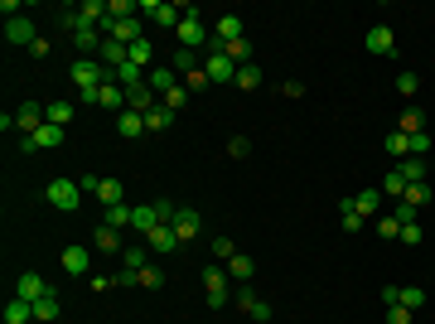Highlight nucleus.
Instances as JSON below:
<instances>
[{
    "instance_id": "obj_1",
    "label": "nucleus",
    "mask_w": 435,
    "mask_h": 324,
    "mask_svg": "<svg viewBox=\"0 0 435 324\" xmlns=\"http://www.w3.org/2000/svg\"><path fill=\"white\" fill-rule=\"evenodd\" d=\"M179 10H184V20H179V29H174V34H179V49H193V54L208 49L213 34H208V25L198 20V5H179Z\"/></svg>"
},
{
    "instance_id": "obj_2",
    "label": "nucleus",
    "mask_w": 435,
    "mask_h": 324,
    "mask_svg": "<svg viewBox=\"0 0 435 324\" xmlns=\"http://www.w3.org/2000/svg\"><path fill=\"white\" fill-rule=\"evenodd\" d=\"M44 199H49V208H58V213H78L87 194L78 189V179H49V189H44Z\"/></svg>"
},
{
    "instance_id": "obj_3",
    "label": "nucleus",
    "mask_w": 435,
    "mask_h": 324,
    "mask_svg": "<svg viewBox=\"0 0 435 324\" xmlns=\"http://www.w3.org/2000/svg\"><path fill=\"white\" fill-rule=\"evenodd\" d=\"M140 15H150L160 29H179V20H184V10L169 0H140Z\"/></svg>"
},
{
    "instance_id": "obj_4",
    "label": "nucleus",
    "mask_w": 435,
    "mask_h": 324,
    "mask_svg": "<svg viewBox=\"0 0 435 324\" xmlns=\"http://www.w3.org/2000/svg\"><path fill=\"white\" fill-rule=\"evenodd\" d=\"M232 300H237V310H242L247 320H256V324H266V320H271V305L256 296L252 286H237V296H232Z\"/></svg>"
},
{
    "instance_id": "obj_5",
    "label": "nucleus",
    "mask_w": 435,
    "mask_h": 324,
    "mask_svg": "<svg viewBox=\"0 0 435 324\" xmlns=\"http://www.w3.org/2000/svg\"><path fill=\"white\" fill-rule=\"evenodd\" d=\"M44 121H49V116H44V102H20V107H15V131L20 135H34Z\"/></svg>"
},
{
    "instance_id": "obj_6",
    "label": "nucleus",
    "mask_w": 435,
    "mask_h": 324,
    "mask_svg": "<svg viewBox=\"0 0 435 324\" xmlns=\"http://www.w3.org/2000/svg\"><path fill=\"white\" fill-rule=\"evenodd\" d=\"M5 39H10V44H20V49H29V44L39 39V29H34L29 15H15V20H5Z\"/></svg>"
},
{
    "instance_id": "obj_7",
    "label": "nucleus",
    "mask_w": 435,
    "mask_h": 324,
    "mask_svg": "<svg viewBox=\"0 0 435 324\" xmlns=\"http://www.w3.org/2000/svg\"><path fill=\"white\" fill-rule=\"evenodd\" d=\"M15 296H20V300H29V305H34V300L54 296V291H49V286H44V276H39V271H25V276H20V281H15Z\"/></svg>"
},
{
    "instance_id": "obj_8",
    "label": "nucleus",
    "mask_w": 435,
    "mask_h": 324,
    "mask_svg": "<svg viewBox=\"0 0 435 324\" xmlns=\"http://www.w3.org/2000/svg\"><path fill=\"white\" fill-rule=\"evenodd\" d=\"M145 82H150V92H155V97L174 92V87H184V78H179V73H174L169 63H164V68H150V73H145Z\"/></svg>"
},
{
    "instance_id": "obj_9",
    "label": "nucleus",
    "mask_w": 435,
    "mask_h": 324,
    "mask_svg": "<svg viewBox=\"0 0 435 324\" xmlns=\"http://www.w3.org/2000/svg\"><path fill=\"white\" fill-rule=\"evenodd\" d=\"M145 247H150V252H160V257H164V252H179L184 242H179V233H174L169 223H160V228H150V238H145Z\"/></svg>"
},
{
    "instance_id": "obj_10",
    "label": "nucleus",
    "mask_w": 435,
    "mask_h": 324,
    "mask_svg": "<svg viewBox=\"0 0 435 324\" xmlns=\"http://www.w3.org/2000/svg\"><path fill=\"white\" fill-rule=\"evenodd\" d=\"M97 107H107V111H116V116H121V111H126V87H121L116 78L102 82V92H97Z\"/></svg>"
},
{
    "instance_id": "obj_11",
    "label": "nucleus",
    "mask_w": 435,
    "mask_h": 324,
    "mask_svg": "<svg viewBox=\"0 0 435 324\" xmlns=\"http://www.w3.org/2000/svg\"><path fill=\"white\" fill-rule=\"evenodd\" d=\"M174 233H179V242H193L198 238V208H174V223H169Z\"/></svg>"
},
{
    "instance_id": "obj_12",
    "label": "nucleus",
    "mask_w": 435,
    "mask_h": 324,
    "mask_svg": "<svg viewBox=\"0 0 435 324\" xmlns=\"http://www.w3.org/2000/svg\"><path fill=\"white\" fill-rule=\"evenodd\" d=\"M203 73H208V82H232V78H237V63H232V58H222V54H208Z\"/></svg>"
},
{
    "instance_id": "obj_13",
    "label": "nucleus",
    "mask_w": 435,
    "mask_h": 324,
    "mask_svg": "<svg viewBox=\"0 0 435 324\" xmlns=\"http://www.w3.org/2000/svg\"><path fill=\"white\" fill-rule=\"evenodd\" d=\"M368 54H397V34L387 25H373L368 29Z\"/></svg>"
},
{
    "instance_id": "obj_14",
    "label": "nucleus",
    "mask_w": 435,
    "mask_h": 324,
    "mask_svg": "<svg viewBox=\"0 0 435 324\" xmlns=\"http://www.w3.org/2000/svg\"><path fill=\"white\" fill-rule=\"evenodd\" d=\"M150 107H160V97L150 92V82H140V87H131V92H126V111H140V116H145Z\"/></svg>"
},
{
    "instance_id": "obj_15",
    "label": "nucleus",
    "mask_w": 435,
    "mask_h": 324,
    "mask_svg": "<svg viewBox=\"0 0 435 324\" xmlns=\"http://www.w3.org/2000/svg\"><path fill=\"white\" fill-rule=\"evenodd\" d=\"M131 228H136L140 238H150V228H160V203H140L136 213H131Z\"/></svg>"
},
{
    "instance_id": "obj_16",
    "label": "nucleus",
    "mask_w": 435,
    "mask_h": 324,
    "mask_svg": "<svg viewBox=\"0 0 435 324\" xmlns=\"http://www.w3.org/2000/svg\"><path fill=\"white\" fill-rule=\"evenodd\" d=\"M73 44H78L82 54H102V44H107V39H102V29L78 25V29H73Z\"/></svg>"
},
{
    "instance_id": "obj_17",
    "label": "nucleus",
    "mask_w": 435,
    "mask_h": 324,
    "mask_svg": "<svg viewBox=\"0 0 435 324\" xmlns=\"http://www.w3.org/2000/svg\"><path fill=\"white\" fill-rule=\"evenodd\" d=\"M227 276H232V281H237V286H247V281H252V276H256V262H252V257H247V252H237V257H232V262H227Z\"/></svg>"
},
{
    "instance_id": "obj_18",
    "label": "nucleus",
    "mask_w": 435,
    "mask_h": 324,
    "mask_svg": "<svg viewBox=\"0 0 435 324\" xmlns=\"http://www.w3.org/2000/svg\"><path fill=\"white\" fill-rule=\"evenodd\" d=\"M116 131L126 135V140H136V135H145V116H140V111H121V116H116Z\"/></svg>"
},
{
    "instance_id": "obj_19",
    "label": "nucleus",
    "mask_w": 435,
    "mask_h": 324,
    "mask_svg": "<svg viewBox=\"0 0 435 324\" xmlns=\"http://www.w3.org/2000/svg\"><path fill=\"white\" fill-rule=\"evenodd\" d=\"M34 145H39V150H58V145H63V126H54V121H44V126L34 131Z\"/></svg>"
},
{
    "instance_id": "obj_20",
    "label": "nucleus",
    "mask_w": 435,
    "mask_h": 324,
    "mask_svg": "<svg viewBox=\"0 0 435 324\" xmlns=\"http://www.w3.org/2000/svg\"><path fill=\"white\" fill-rule=\"evenodd\" d=\"M63 271L68 276H87V247H63Z\"/></svg>"
},
{
    "instance_id": "obj_21",
    "label": "nucleus",
    "mask_w": 435,
    "mask_h": 324,
    "mask_svg": "<svg viewBox=\"0 0 435 324\" xmlns=\"http://www.w3.org/2000/svg\"><path fill=\"white\" fill-rule=\"evenodd\" d=\"M97 63H102V68H111V73H116V68L126 63V44H116V39H107V44H102V54H97Z\"/></svg>"
},
{
    "instance_id": "obj_22",
    "label": "nucleus",
    "mask_w": 435,
    "mask_h": 324,
    "mask_svg": "<svg viewBox=\"0 0 435 324\" xmlns=\"http://www.w3.org/2000/svg\"><path fill=\"white\" fill-rule=\"evenodd\" d=\"M397 169H402V179H407V184H426V160H421V155L397 160Z\"/></svg>"
},
{
    "instance_id": "obj_23",
    "label": "nucleus",
    "mask_w": 435,
    "mask_h": 324,
    "mask_svg": "<svg viewBox=\"0 0 435 324\" xmlns=\"http://www.w3.org/2000/svg\"><path fill=\"white\" fill-rule=\"evenodd\" d=\"M169 126H174V111L164 107V102L145 111V131H169Z\"/></svg>"
},
{
    "instance_id": "obj_24",
    "label": "nucleus",
    "mask_w": 435,
    "mask_h": 324,
    "mask_svg": "<svg viewBox=\"0 0 435 324\" xmlns=\"http://www.w3.org/2000/svg\"><path fill=\"white\" fill-rule=\"evenodd\" d=\"M92 242H97V252H126V247H121V233H116V228H107V223L92 233Z\"/></svg>"
},
{
    "instance_id": "obj_25",
    "label": "nucleus",
    "mask_w": 435,
    "mask_h": 324,
    "mask_svg": "<svg viewBox=\"0 0 435 324\" xmlns=\"http://www.w3.org/2000/svg\"><path fill=\"white\" fill-rule=\"evenodd\" d=\"M232 87H237V92H256V87H261V68H256V63H247V68H237V78H232Z\"/></svg>"
},
{
    "instance_id": "obj_26",
    "label": "nucleus",
    "mask_w": 435,
    "mask_h": 324,
    "mask_svg": "<svg viewBox=\"0 0 435 324\" xmlns=\"http://www.w3.org/2000/svg\"><path fill=\"white\" fill-rule=\"evenodd\" d=\"M34 320V305H29V300H10V305H5V324H29Z\"/></svg>"
},
{
    "instance_id": "obj_27",
    "label": "nucleus",
    "mask_w": 435,
    "mask_h": 324,
    "mask_svg": "<svg viewBox=\"0 0 435 324\" xmlns=\"http://www.w3.org/2000/svg\"><path fill=\"white\" fill-rule=\"evenodd\" d=\"M382 145H387V155H392V160H407V155H411V135L407 131H392Z\"/></svg>"
},
{
    "instance_id": "obj_28",
    "label": "nucleus",
    "mask_w": 435,
    "mask_h": 324,
    "mask_svg": "<svg viewBox=\"0 0 435 324\" xmlns=\"http://www.w3.org/2000/svg\"><path fill=\"white\" fill-rule=\"evenodd\" d=\"M169 68H174V73H179V78H189L193 68H203V63H198V54H193V49H179V54L169 58Z\"/></svg>"
},
{
    "instance_id": "obj_29",
    "label": "nucleus",
    "mask_w": 435,
    "mask_h": 324,
    "mask_svg": "<svg viewBox=\"0 0 435 324\" xmlns=\"http://www.w3.org/2000/svg\"><path fill=\"white\" fill-rule=\"evenodd\" d=\"M111 78H116L121 87H126V92H131V87H140V82H145V68H136V63H121Z\"/></svg>"
},
{
    "instance_id": "obj_30",
    "label": "nucleus",
    "mask_w": 435,
    "mask_h": 324,
    "mask_svg": "<svg viewBox=\"0 0 435 324\" xmlns=\"http://www.w3.org/2000/svg\"><path fill=\"white\" fill-rule=\"evenodd\" d=\"M44 116H49L54 126H68V121H73V102H63V97H54V102L44 107Z\"/></svg>"
},
{
    "instance_id": "obj_31",
    "label": "nucleus",
    "mask_w": 435,
    "mask_h": 324,
    "mask_svg": "<svg viewBox=\"0 0 435 324\" xmlns=\"http://www.w3.org/2000/svg\"><path fill=\"white\" fill-rule=\"evenodd\" d=\"M97 199H102V203H126V184H121V179H102V189H97Z\"/></svg>"
},
{
    "instance_id": "obj_32",
    "label": "nucleus",
    "mask_w": 435,
    "mask_h": 324,
    "mask_svg": "<svg viewBox=\"0 0 435 324\" xmlns=\"http://www.w3.org/2000/svg\"><path fill=\"white\" fill-rule=\"evenodd\" d=\"M397 203H411V208H426V203H431V184H407V194H402Z\"/></svg>"
},
{
    "instance_id": "obj_33",
    "label": "nucleus",
    "mask_w": 435,
    "mask_h": 324,
    "mask_svg": "<svg viewBox=\"0 0 435 324\" xmlns=\"http://www.w3.org/2000/svg\"><path fill=\"white\" fill-rule=\"evenodd\" d=\"M131 213H136V208H126V203H111V208H107V218H102V223H107V228H116V233H121V228H131Z\"/></svg>"
},
{
    "instance_id": "obj_34",
    "label": "nucleus",
    "mask_w": 435,
    "mask_h": 324,
    "mask_svg": "<svg viewBox=\"0 0 435 324\" xmlns=\"http://www.w3.org/2000/svg\"><path fill=\"white\" fill-rule=\"evenodd\" d=\"M34 320H39V324H54V320H58V296L34 300Z\"/></svg>"
},
{
    "instance_id": "obj_35",
    "label": "nucleus",
    "mask_w": 435,
    "mask_h": 324,
    "mask_svg": "<svg viewBox=\"0 0 435 324\" xmlns=\"http://www.w3.org/2000/svg\"><path fill=\"white\" fill-rule=\"evenodd\" d=\"M150 58H155V49H150V39H136V44L126 49V63H136V68H145Z\"/></svg>"
},
{
    "instance_id": "obj_36",
    "label": "nucleus",
    "mask_w": 435,
    "mask_h": 324,
    "mask_svg": "<svg viewBox=\"0 0 435 324\" xmlns=\"http://www.w3.org/2000/svg\"><path fill=\"white\" fill-rule=\"evenodd\" d=\"M126 271H145L150 267V247H126V262H121Z\"/></svg>"
},
{
    "instance_id": "obj_37",
    "label": "nucleus",
    "mask_w": 435,
    "mask_h": 324,
    "mask_svg": "<svg viewBox=\"0 0 435 324\" xmlns=\"http://www.w3.org/2000/svg\"><path fill=\"white\" fill-rule=\"evenodd\" d=\"M397 305H402V310H411V315H416V310L426 305V291H421V286H402V300H397Z\"/></svg>"
},
{
    "instance_id": "obj_38",
    "label": "nucleus",
    "mask_w": 435,
    "mask_h": 324,
    "mask_svg": "<svg viewBox=\"0 0 435 324\" xmlns=\"http://www.w3.org/2000/svg\"><path fill=\"white\" fill-rule=\"evenodd\" d=\"M222 58H232L237 68H247V63H252V44H247V39H237V44H227V49H222Z\"/></svg>"
},
{
    "instance_id": "obj_39",
    "label": "nucleus",
    "mask_w": 435,
    "mask_h": 324,
    "mask_svg": "<svg viewBox=\"0 0 435 324\" xmlns=\"http://www.w3.org/2000/svg\"><path fill=\"white\" fill-rule=\"evenodd\" d=\"M378 208H382V189H363V194H358V213H363V218L378 213Z\"/></svg>"
},
{
    "instance_id": "obj_40",
    "label": "nucleus",
    "mask_w": 435,
    "mask_h": 324,
    "mask_svg": "<svg viewBox=\"0 0 435 324\" xmlns=\"http://www.w3.org/2000/svg\"><path fill=\"white\" fill-rule=\"evenodd\" d=\"M382 194H392V199H402V194H407V179H402V169H387V179H382Z\"/></svg>"
},
{
    "instance_id": "obj_41",
    "label": "nucleus",
    "mask_w": 435,
    "mask_h": 324,
    "mask_svg": "<svg viewBox=\"0 0 435 324\" xmlns=\"http://www.w3.org/2000/svg\"><path fill=\"white\" fill-rule=\"evenodd\" d=\"M421 126H426V116H421L416 107H411V111H402V121H397V131H407V135H416Z\"/></svg>"
},
{
    "instance_id": "obj_42",
    "label": "nucleus",
    "mask_w": 435,
    "mask_h": 324,
    "mask_svg": "<svg viewBox=\"0 0 435 324\" xmlns=\"http://www.w3.org/2000/svg\"><path fill=\"white\" fill-rule=\"evenodd\" d=\"M203 291H227V271L208 267V271H203Z\"/></svg>"
},
{
    "instance_id": "obj_43",
    "label": "nucleus",
    "mask_w": 435,
    "mask_h": 324,
    "mask_svg": "<svg viewBox=\"0 0 435 324\" xmlns=\"http://www.w3.org/2000/svg\"><path fill=\"white\" fill-rule=\"evenodd\" d=\"M208 252H213L218 262H232V257H237V242H232V238H213V247H208Z\"/></svg>"
},
{
    "instance_id": "obj_44",
    "label": "nucleus",
    "mask_w": 435,
    "mask_h": 324,
    "mask_svg": "<svg viewBox=\"0 0 435 324\" xmlns=\"http://www.w3.org/2000/svg\"><path fill=\"white\" fill-rule=\"evenodd\" d=\"M227 155H232V160H247V155H252V140H247V135H232V140H227Z\"/></svg>"
},
{
    "instance_id": "obj_45",
    "label": "nucleus",
    "mask_w": 435,
    "mask_h": 324,
    "mask_svg": "<svg viewBox=\"0 0 435 324\" xmlns=\"http://www.w3.org/2000/svg\"><path fill=\"white\" fill-rule=\"evenodd\" d=\"M397 92H402V97H416V92H421V78H416V73H402V78H397Z\"/></svg>"
},
{
    "instance_id": "obj_46",
    "label": "nucleus",
    "mask_w": 435,
    "mask_h": 324,
    "mask_svg": "<svg viewBox=\"0 0 435 324\" xmlns=\"http://www.w3.org/2000/svg\"><path fill=\"white\" fill-rule=\"evenodd\" d=\"M160 102H164V107H169V111H179V107H184V102H189V87H174V92H164Z\"/></svg>"
},
{
    "instance_id": "obj_47",
    "label": "nucleus",
    "mask_w": 435,
    "mask_h": 324,
    "mask_svg": "<svg viewBox=\"0 0 435 324\" xmlns=\"http://www.w3.org/2000/svg\"><path fill=\"white\" fill-rule=\"evenodd\" d=\"M397 233H402V223H397L392 213H387V218H378V238H387V242H392Z\"/></svg>"
},
{
    "instance_id": "obj_48",
    "label": "nucleus",
    "mask_w": 435,
    "mask_h": 324,
    "mask_svg": "<svg viewBox=\"0 0 435 324\" xmlns=\"http://www.w3.org/2000/svg\"><path fill=\"white\" fill-rule=\"evenodd\" d=\"M397 242L416 247V242H421V223H402V233H397Z\"/></svg>"
},
{
    "instance_id": "obj_49",
    "label": "nucleus",
    "mask_w": 435,
    "mask_h": 324,
    "mask_svg": "<svg viewBox=\"0 0 435 324\" xmlns=\"http://www.w3.org/2000/svg\"><path fill=\"white\" fill-rule=\"evenodd\" d=\"M184 87H189V92H203V87H213V82H208V73H203V68H193L189 78H184Z\"/></svg>"
},
{
    "instance_id": "obj_50",
    "label": "nucleus",
    "mask_w": 435,
    "mask_h": 324,
    "mask_svg": "<svg viewBox=\"0 0 435 324\" xmlns=\"http://www.w3.org/2000/svg\"><path fill=\"white\" fill-rule=\"evenodd\" d=\"M426 150H431V131H416V135H411V155L426 160Z\"/></svg>"
},
{
    "instance_id": "obj_51",
    "label": "nucleus",
    "mask_w": 435,
    "mask_h": 324,
    "mask_svg": "<svg viewBox=\"0 0 435 324\" xmlns=\"http://www.w3.org/2000/svg\"><path fill=\"white\" fill-rule=\"evenodd\" d=\"M140 286H145V291H160V286H164V276H160L155 267H145V271H140Z\"/></svg>"
},
{
    "instance_id": "obj_52",
    "label": "nucleus",
    "mask_w": 435,
    "mask_h": 324,
    "mask_svg": "<svg viewBox=\"0 0 435 324\" xmlns=\"http://www.w3.org/2000/svg\"><path fill=\"white\" fill-rule=\"evenodd\" d=\"M416 315L411 310H402V305H387V324H411Z\"/></svg>"
},
{
    "instance_id": "obj_53",
    "label": "nucleus",
    "mask_w": 435,
    "mask_h": 324,
    "mask_svg": "<svg viewBox=\"0 0 435 324\" xmlns=\"http://www.w3.org/2000/svg\"><path fill=\"white\" fill-rule=\"evenodd\" d=\"M78 189L82 194H97V189H102V174H78Z\"/></svg>"
},
{
    "instance_id": "obj_54",
    "label": "nucleus",
    "mask_w": 435,
    "mask_h": 324,
    "mask_svg": "<svg viewBox=\"0 0 435 324\" xmlns=\"http://www.w3.org/2000/svg\"><path fill=\"white\" fill-rule=\"evenodd\" d=\"M203 300H208V310H222L232 296H227V291H203Z\"/></svg>"
},
{
    "instance_id": "obj_55",
    "label": "nucleus",
    "mask_w": 435,
    "mask_h": 324,
    "mask_svg": "<svg viewBox=\"0 0 435 324\" xmlns=\"http://www.w3.org/2000/svg\"><path fill=\"white\" fill-rule=\"evenodd\" d=\"M358 228H363V213H358V208H354V213H344V233H358Z\"/></svg>"
},
{
    "instance_id": "obj_56",
    "label": "nucleus",
    "mask_w": 435,
    "mask_h": 324,
    "mask_svg": "<svg viewBox=\"0 0 435 324\" xmlns=\"http://www.w3.org/2000/svg\"><path fill=\"white\" fill-rule=\"evenodd\" d=\"M29 54H34V58H49V39H44V34H39V39H34V44H29Z\"/></svg>"
},
{
    "instance_id": "obj_57",
    "label": "nucleus",
    "mask_w": 435,
    "mask_h": 324,
    "mask_svg": "<svg viewBox=\"0 0 435 324\" xmlns=\"http://www.w3.org/2000/svg\"><path fill=\"white\" fill-rule=\"evenodd\" d=\"M281 92H286V97L295 102V97H305V82H295V78H290V82H286V87H281Z\"/></svg>"
},
{
    "instance_id": "obj_58",
    "label": "nucleus",
    "mask_w": 435,
    "mask_h": 324,
    "mask_svg": "<svg viewBox=\"0 0 435 324\" xmlns=\"http://www.w3.org/2000/svg\"><path fill=\"white\" fill-rule=\"evenodd\" d=\"M402 300V286H382V305H397Z\"/></svg>"
}]
</instances>
